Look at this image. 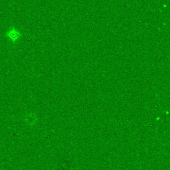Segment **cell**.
<instances>
[{
	"mask_svg": "<svg viewBox=\"0 0 170 170\" xmlns=\"http://www.w3.org/2000/svg\"><path fill=\"white\" fill-rule=\"evenodd\" d=\"M6 35H7V38L12 42H15L20 38L21 33L16 29L12 28L7 31Z\"/></svg>",
	"mask_w": 170,
	"mask_h": 170,
	"instance_id": "cell-1",
	"label": "cell"
}]
</instances>
